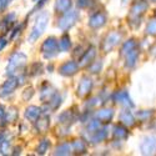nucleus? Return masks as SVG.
Returning <instances> with one entry per match:
<instances>
[{"mask_svg":"<svg viewBox=\"0 0 156 156\" xmlns=\"http://www.w3.org/2000/svg\"><path fill=\"white\" fill-rule=\"evenodd\" d=\"M105 24H106V15H105V12H101V11L95 12L89 19V27L93 29H100Z\"/></svg>","mask_w":156,"mask_h":156,"instance_id":"obj_8","label":"nucleus"},{"mask_svg":"<svg viewBox=\"0 0 156 156\" xmlns=\"http://www.w3.org/2000/svg\"><path fill=\"white\" fill-rule=\"evenodd\" d=\"M74 150H73V145H70V144H68V142H65V144H61V145H59L56 149H55V152H54V155H71V152H73Z\"/></svg>","mask_w":156,"mask_h":156,"instance_id":"obj_23","label":"nucleus"},{"mask_svg":"<svg viewBox=\"0 0 156 156\" xmlns=\"http://www.w3.org/2000/svg\"><path fill=\"white\" fill-rule=\"evenodd\" d=\"M61 100H62V99H61V96H60V95L56 93V95H55L53 99H51V100H50L48 104L50 105V108H51V109L55 110V109H58V108L61 105Z\"/></svg>","mask_w":156,"mask_h":156,"instance_id":"obj_29","label":"nucleus"},{"mask_svg":"<svg viewBox=\"0 0 156 156\" xmlns=\"http://www.w3.org/2000/svg\"><path fill=\"white\" fill-rule=\"evenodd\" d=\"M33 94H34V90L30 87V89H27L25 90V93H24V100H28V99H30L31 96H33Z\"/></svg>","mask_w":156,"mask_h":156,"instance_id":"obj_38","label":"nucleus"},{"mask_svg":"<svg viewBox=\"0 0 156 156\" xmlns=\"http://www.w3.org/2000/svg\"><path fill=\"white\" fill-rule=\"evenodd\" d=\"M19 77L16 76H9V79L3 83V85L0 86V98H6L10 94H12L15 90L19 87Z\"/></svg>","mask_w":156,"mask_h":156,"instance_id":"obj_5","label":"nucleus"},{"mask_svg":"<svg viewBox=\"0 0 156 156\" xmlns=\"http://www.w3.org/2000/svg\"><path fill=\"white\" fill-rule=\"evenodd\" d=\"M134 48H135V41H134V40H130V41L125 43L124 46H122V54L129 53V51H130V50H133Z\"/></svg>","mask_w":156,"mask_h":156,"instance_id":"obj_34","label":"nucleus"},{"mask_svg":"<svg viewBox=\"0 0 156 156\" xmlns=\"http://www.w3.org/2000/svg\"><path fill=\"white\" fill-rule=\"evenodd\" d=\"M49 12L46 11H41L40 14H39L35 19V23H34V27L29 34V37H28V40L29 43H35L39 37H40L43 35V33L45 31L46 27H48V23H49Z\"/></svg>","mask_w":156,"mask_h":156,"instance_id":"obj_1","label":"nucleus"},{"mask_svg":"<svg viewBox=\"0 0 156 156\" xmlns=\"http://www.w3.org/2000/svg\"><path fill=\"white\" fill-rule=\"evenodd\" d=\"M15 12H11V14H9L4 20H3V23H2V25H3V30L4 31H8L9 29H10V27H11V24L15 21Z\"/></svg>","mask_w":156,"mask_h":156,"instance_id":"obj_28","label":"nucleus"},{"mask_svg":"<svg viewBox=\"0 0 156 156\" xmlns=\"http://www.w3.org/2000/svg\"><path fill=\"white\" fill-rule=\"evenodd\" d=\"M90 71H91L93 74H96V73H100V70H101V62H95L94 65H90Z\"/></svg>","mask_w":156,"mask_h":156,"instance_id":"obj_36","label":"nucleus"},{"mask_svg":"<svg viewBox=\"0 0 156 156\" xmlns=\"http://www.w3.org/2000/svg\"><path fill=\"white\" fill-rule=\"evenodd\" d=\"M41 115H43L41 108L35 106V105H31V106L27 108V109H25V112H24L25 119L29 120V121H31V122H35Z\"/></svg>","mask_w":156,"mask_h":156,"instance_id":"obj_11","label":"nucleus"},{"mask_svg":"<svg viewBox=\"0 0 156 156\" xmlns=\"http://www.w3.org/2000/svg\"><path fill=\"white\" fill-rule=\"evenodd\" d=\"M33 2H36V0H33Z\"/></svg>","mask_w":156,"mask_h":156,"instance_id":"obj_43","label":"nucleus"},{"mask_svg":"<svg viewBox=\"0 0 156 156\" xmlns=\"http://www.w3.org/2000/svg\"><path fill=\"white\" fill-rule=\"evenodd\" d=\"M114 116V110L112 109H101L96 112V119L101 122H109Z\"/></svg>","mask_w":156,"mask_h":156,"instance_id":"obj_18","label":"nucleus"},{"mask_svg":"<svg viewBox=\"0 0 156 156\" xmlns=\"http://www.w3.org/2000/svg\"><path fill=\"white\" fill-rule=\"evenodd\" d=\"M147 9V4L144 2V0H139V2H136L133 8H131V15H142L145 12V10Z\"/></svg>","mask_w":156,"mask_h":156,"instance_id":"obj_19","label":"nucleus"},{"mask_svg":"<svg viewBox=\"0 0 156 156\" xmlns=\"http://www.w3.org/2000/svg\"><path fill=\"white\" fill-rule=\"evenodd\" d=\"M59 46H60V51H64V53H66V51L70 50L71 41H70V36L68 34H64L59 39Z\"/></svg>","mask_w":156,"mask_h":156,"instance_id":"obj_22","label":"nucleus"},{"mask_svg":"<svg viewBox=\"0 0 156 156\" xmlns=\"http://www.w3.org/2000/svg\"><path fill=\"white\" fill-rule=\"evenodd\" d=\"M49 146H50V141L48 139H44V140H41L40 142H39V145L36 147V152L39 155H45L46 151L49 150Z\"/></svg>","mask_w":156,"mask_h":156,"instance_id":"obj_27","label":"nucleus"},{"mask_svg":"<svg viewBox=\"0 0 156 156\" xmlns=\"http://www.w3.org/2000/svg\"><path fill=\"white\" fill-rule=\"evenodd\" d=\"M16 116H18V112H16L15 108H10L9 111H6V122H12V121H15Z\"/></svg>","mask_w":156,"mask_h":156,"instance_id":"obj_31","label":"nucleus"},{"mask_svg":"<svg viewBox=\"0 0 156 156\" xmlns=\"http://www.w3.org/2000/svg\"><path fill=\"white\" fill-rule=\"evenodd\" d=\"M28 61V58L24 53H14L8 62V66H6V75L8 76H16L19 73L23 71V69L25 68Z\"/></svg>","mask_w":156,"mask_h":156,"instance_id":"obj_2","label":"nucleus"},{"mask_svg":"<svg viewBox=\"0 0 156 156\" xmlns=\"http://www.w3.org/2000/svg\"><path fill=\"white\" fill-rule=\"evenodd\" d=\"M141 152L145 155H151V154H156V139L152 136L145 137L144 141L141 142L140 145Z\"/></svg>","mask_w":156,"mask_h":156,"instance_id":"obj_9","label":"nucleus"},{"mask_svg":"<svg viewBox=\"0 0 156 156\" xmlns=\"http://www.w3.org/2000/svg\"><path fill=\"white\" fill-rule=\"evenodd\" d=\"M151 2H156V0H151Z\"/></svg>","mask_w":156,"mask_h":156,"instance_id":"obj_42","label":"nucleus"},{"mask_svg":"<svg viewBox=\"0 0 156 156\" xmlns=\"http://www.w3.org/2000/svg\"><path fill=\"white\" fill-rule=\"evenodd\" d=\"M71 145H73V150L76 154H85L86 152V145L83 140H75Z\"/></svg>","mask_w":156,"mask_h":156,"instance_id":"obj_26","label":"nucleus"},{"mask_svg":"<svg viewBox=\"0 0 156 156\" xmlns=\"http://www.w3.org/2000/svg\"><path fill=\"white\" fill-rule=\"evenodd\" d=\"M93 4V0H76V5L80 9H85Z\"/></svg>","mask_w":156,"mask_h":156,"instance_id":"obj_33","label":"nucleus"},{"mask_svg":"<svg viewBox=\"0 0 156 156\" xmlns=\"http://www.w3.org/2000/svg\"><path fill=\"white\" fill-rule=\"evenodd\" d=\"M114 101L116 104H120V105L122 106H126V108H133L134 104L131 102V99H130L127 91H125V90H121V91H118L115 95H114Z\"/></svg>","mask_w":156,"mask_h":156,"instance_id":"obj_12","label":"nucleus"},{"mask_svg":"<svg viewBox=\"0 0 156 156\" xmlns=\"http://www.w3.org/2000/svg\"><path fill=\"white\" fill-rule=\"evenodd\" d=\"M95 55H96V49H95L94 46H90V48L85 51V53H84V55L80 58V60H79V66L81 68V66H87V65H90V64L93 62Z\"/></svg>","mask_w":156,"mask_h":156,"instance_id":"obj_13","label":"nucleus"},{"mask_svg":"<svg viewBox=\"0 0 156 156\" xmlns=\"http://www.w3.org/2000/svg\"><path fill=\"white\" fill-rule=\"evenodd\" d=\"M152 51H154V55H156V46L152 49Z\"/></svg>","mask_w":156,"mask_h":156,"instance_id":"obj_41","label":"nucleus"},{"mask_svg":"<svg viewBox=\"0 0 156 156\" xmlns=\"http://www.w3.org/2000/svg\"><path fill=\"white\" fill-rule=\"evenodd\" d=\"M59 40L54 36H49L41 45V54L45 59H53L59 54Z\"/></svg>","mask_w":156,"mask_h":156,"instance_id":"obj_3","label":"nucleus"},{"mask_svg":"<svg viewBox=\"0 0 156 156\" xmlns=\"http://www.w3.org/2000/svg\"><path fill=\"white\" fill-rule=\"evenodd\" d=\"M71 6H73L71 0H56L55 2V11L60 12V14H64V12L71 10Z\"/></svg>","mask_w":156,"mask_h":156,"instance_id":"obj_17","label":"nucleus"},{"mask_svg":"<svg viewBox=\"0 0 156 156\" xmlns=\"http://www.w3.org/2000/svg\"><path fill=\"white\" fill-rule=\"evenodd\" d=\"M129 133H127V130L122 126V125H116L114 127V136L115 139H119V140H125L127 137Z\"/></svg>","mask_w":156,"mask_h":156,"instance_id":"obj_24","label":"nucleus"},{"mask_svg":"<svg viewBox=\"0 0 156 156\" xmlns=\"http://www.w3.org/2000/svg\"><path fill=\"white\" fill-rule=\"evenodd\" d=\"M108 136V130L106 129H98L95 131H90V141L93 144H99V142H102Z\"/></svg>","mask_w":156,"mask_h":156,"instance_id":"obj_16","label":"nucleus"},{"mask_svg":"<svg viewBox=\"0 0 156 156\" xmlns=\"http://www.w3.org/2000/svg\"><path fill=\"white\" fill-rule=\"evenodd\" d=\"M0 150H2L3 155H8L9 154V151H10V139L4 137L2 145H0Z\"/></svg>","mask_w":156,"mask_h":156,"instance_id":"obj_30","label":"nucleus"},{"mask_svg":"<svg viewBox=\"0 0 156 156\" xmlns=\"http://www.w3.org/2000/svg\"><path fill=\"white\" fill-rule=\"evenodd\" d=\"M120 121L124 124V125H126V126H133L134 124H135V119H134V116L131 115V112H130L129 110H125V111H122L121 114H120Z\"/></svg>","mask_w":156,"mask_h":156,"instance_id":"obj_21","label":"nucleus"},{"mask_svg":"<svg viewBox=\"0 0 156 156\" xmlns=\"http://www.w3.org/2000/svg\"><path fill=\"white\" fill-rule=\"evenodd\" d=\"M6 44H8V40H6V39L5 37H0V51H2L5 46H6Z\"/></svg>","mask_w":156,"mask_h":156,"instance_id":"obj_39","label":"nucleus"},{"mask_svg":"<svg viewBox=\"0 0 156 156\" xmlns=\"http://www.w3.org/2000/svg\"><path fill=\"white\" fill-rule=\"evenodd\" d=\"M5 122H6V111H5L4 106L0 104V126L5 125Z\"/></svg>","mask_w":156,"mask_h":156,"instance_id":"obj_35","label":"nucleus"},{"mask_svg":"<svg viewBox=\"0 0 156 156\" xmlns=\"http://www.w3.org/2000/svg\"><path fill=\"white\" fill-rule=\"evenodd\" d=\"M91 89H93V80L90 79V77H87V76H84L81 79V81L79 83V85H77L76 94H77V96L84 98L91 91Z\"/></svg>","mask_w":156,"mask_h":156,"instance_id":"obj_7","label":"nucleus"},{"mask_svg":"<svg viewBox=\"0 0 156 156\" xmlns=\"http://www.w3.org/2000/svg\"><path fill=\"white\" fill-rule=\"evenodd\" d=\"M49 126H50V118L48 114H44L39 118L36 121H35V127L37 130V133L40 134H44L49 130Z\"/></svg>","mask_w":156,"mask_h":156,"instance_id":"obj_14","label":"nucleus"},{"mask_svg":"<svg viewBox=\"0 0 156 156\" xmlns=\"http://www.w3.org/2000/svg\"><path fill=\"white\" fill-rule=\"evenodd\" d=\"M56 89L53 87L49 84H45L43 87H41V93H40V99L43 102H49L51 99H53L55 95H56Z\"/></svg>","mask_w":156,"mask_h":156,"instance_id":"obj_15","label":"nucleus"},{"mask_svg":"<svg viewBox=\"0 0 156 156\" xmlns=\"http://www.w3.org/2000/svg\"><path fill=\"white\" fill-rule=\"evenodd\" d=\"M137 58H139V51L133 49L130 50L129 53L126 54V66L127 68H134L136 65V61H137Z\"/></svg>","mask_w":156,"mask_h":156,"instance_id":"obj_20","label":"nucleus"},{"mask_svg":"<svg viewBox=\"0 0 156 156\" xmlns=\"http://www.w3.org/2000/svg\"><path fill=\"white\" fill-rule=\"evenodd\" d=\"M73 120H74V115H73V112L69 111V110L61 112V114L58 116V121L61 122V124H69V122L73 121Z\"/></svg>","mask_w":156,"mask_h":156,"instance_id":"obj_25","label":"nucleus"},{"mask_svg":"<svg viewBox=\"0 0 156 156\" xmlns=\"http://www.w3.org/2000/svg\"><path fill=\"white\" fill-rule=\"evenodd\" d=\"M79 62H76V61H66V62H64L61 66L59 68V74L62 75V76H73L75 75L77 71H79Z\"/></svg>","mask_w":156,"mask_h":156,"instance_id":"obj_6","label":"nucleus"},{"mask_svg":"<svg viewBox=\"0 0 156 156\" xmlns=\"http://www.w3.org/2000/svg\"><path fill=\"white\" fill-rule=\"evenodd\" d=\"M3 140H4V134H3V133H0V145H2Z\"/></svg>","mask_w":156,"mask_h":156,"instance_id":"obj_40","label":"nucleus"},{"mask_svg":"<svg viewBox=\"0 0 156 156\" xmlns=\"http://www.w3.org/2000/svg\"><path fill=\"white\" fill-rule=\"evenodd\" d=\"M146 33L150 35H156V20H152L149 23L147 28H146Z\"/></svg>","mask_w":156,"mask_h":156,"instance_id":"obj_32","label":"nucleus"},{"mask_svg":"<svg viewBox=\"0 0 156 156\" xmlns=\"http://www.w3.org/2000/svg\"><path fill=\"white\" fill-rule=\"evenodd\" d=\"M10 3V0H0V12H3Z\"/></svg>","mask_w":156,"mask_h":156,"instance_id":"obj_37","label":"nucleus"},{"mask_svg":"<svg viewBox=\"0 0 156 156\" xmlns=\"http://www.w3.org/2000/svg\"><path fill=\"white\" fill-rule=\"evenodd\" d=\"M77 19H79V12H77L76 10H69L66 12H64L62 16L59 19L58 28L62 31H66V30L71 29L76 24Z\"/></svg>","mask_w":156,"mask_h":156,"instance_id":"obj_4","label":"nucleus"},{"mask_svg":"<svg viewBox=\"0 0 156 156\" xmlns=\"http://www.w3.org/2000/svg\"><path fill=\"white\" fill-rule=\"evenodd\" d=\"M120 39H121V35L118 34V33H111V34H109V35L106 36V39H105V41H104V45H102L104 51H105V53H108V51L112 50L116 45L119 44Z\"/></svg>","mask_w":156,"mask_h":156,"instance_id":"obj_10","label":"nucleus"}]
</instances>
